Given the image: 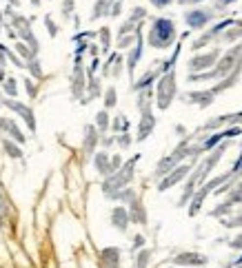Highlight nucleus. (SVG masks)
<instances>
[{
  "label": "nucleus",
  "mask_w": 242,
  "mask_h": 268,
  "mask_svg": "<svg viewBox=\"0 0 242 268\" xmlns=\"http://www.w3.org/2000/svg\"><path fill=\"white\" fill-rule=\"evenodd\" d=\"M151 44L154 47H167L174 40V22L171 20H158L151 29Z\"/></svg>",
  "instance_id": "1"
},
{
  "label": "nucleus",
  "mask_w": 242,
  "mask_h": 268,
  "mask_svg": "<svg viewBox=\"0 0 242 268\" xmlns=\"http://www.w3.org/2000/svg\"><path fill=\"white\" fill-rule=\"evenodd\" d=\"M207 20H209L207 11H194V14L187 16V24H191V27H202Z\"/></svg>",
  "instance_id": "2"
},
{
  "label": "nucleus",
  "mask_w": 242,
  "mask_h": 268,
  "mask_svg": "<svg viewBox=\"0 0 242 268\" xmlns=\"http://www.w3.org/2000/svg\"><path fill=\"white\" fill-rule=\"evenodd\" d=\"M151 2H154L155 7H165V5H169L171 0H151Z\"/></svg>",
  "instance_id": "3"
},
{
  "label": "nucleus",
  "mask_w": 242,
  "mask_h": 268,
  "mask_svg": "<svg viewBox=\"0 0 242 268\" xmlns=\"http://www.w3.org/2000/svg\"><path fill=\"white\" fill-rule=\"evenodd\" d=\"M229 2H233V0H220V5H229Z\"/></svg>",
  "instance_id": "4"
},
{
  "label": "nucleus",
  "mask_w": 242,
  "mask_h": 268,
  "mask_svg": "<svg viewBox=\"0 0 242 268\" xmlns=\"http://www.w3.org/2000/svg\"><path fill=\"white\" fill-rule=\"evenodd\" d=\"M184 2H198V0H184Z\"/></svg>",
  "instance_id": "5"
}]
</instances>
